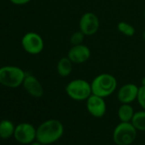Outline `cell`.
Instances as JSON below:
<instances>
[{
  "label": "cell",
  "mask_w": 145,
  "mask_h": 145,
  "mask_svg": "<svg viewBox=\"0 0 145 145\" xmlns=\"http://www.w3.org/2000/svg\"><path fill=\"white\" fill-rule=\"evenodd\" d=\"M63 134V125L56 120H49L39 125L36 138L42 144H50L57 141Z\"/></svg>",
  "instance_id": "6da1fadb"
},
{
  "label": "cell",
  "mask_w": 145,
  "mask_h": 145,
  "mask_svg": "<svg viewBox=\"0 0 145 145\" xmlns=\"http://www.w3.org/2000/svg\"><path fill=\"white\" fill-rule=\"evenodd\" d=\"M92 94L106 97L113 94L117 88V80L110 74H101L91 83Z\"/></svg>",
  "instance_id": "7a4b0ae2"
},
{
  "label": "cell",
  "mask_w": 145,
  "mask_h": 145,
  "mask_svg": "<svg viewBox=\"0 0 145 145\" xmlns=\"http://www.w3.org/2000/svg\"><path fill=\"white\" fill-rule=\"evenodd\" d=\"M26 74L24 71L15 66L0 67V84L10 88H16L23 84Z\"/></svg>",
  "instance_id": "3957f363"
},
{
  "label": "cell",
  "mask_w": 145,
  "mask_h": 145,
  "mask_svg": "<svg viewBox=\"0 0 145 145\" xmlns=\"http://www.w3.org/2000/svg\"><path fill=\"white\" fill-rule=\"evenodd\" d=\"M66 92L70 98L76 101L87 100V98L92 94L91 84L81 79L70 81L66 86Z\"/></svg>",
  "instance_id": "277c9868"
},
{
  "label": "cell",
  "mask_w": 145,
  "mask_h": 145,
  "mask_svg": "<svg viewBox=\"0 0 145 145\" xmlns=\"http://www.w3.org/2000/svg\"><path fill=\"white\" fill-rule=\"evenodd\" d=\"M137 137V129L129 122H121L114 131V141L118 145H129Z\"/></svg>",
  "instance_id": "5b68a950"
},
{
  "label": "cell",
  "mask_w": 145,
  "mask_h": 145,
  "mask_svg": "<svg viewBox=\"0 0 145 145\" xmlns=\"http://www.w3.org/2000/svg\"><path fill=\"white\" fill-rule=\"evenodd\" d=\"M22 45L27 53L37 55L44 49V40L39 34L30 32L23 36L22 39Z\"/></svg>",
  "instance_id": "8992f818"
},
{
  "label": "cell",
  "mask_w": 145,
  "mask_h": 145,
  "mask_svg": "<svg viewBox=\"0 0 145 145\" xmlns=\"http://www.w3.org/2000/svg\"><path fill=\"white\" fill-rule=\"evenodd\" d=\"M99 19L92 12L85 13L80 20V30L87 36L95 34L99 28Z\"/></svg>",
  "instance_id": "52a82bcc"
},
{
  "label": "cell",
  "mask_w": 145,
  "mask_h": 145,
  "mask_svg": "<svg viewBox=\"0 0 145 145\" xmlns=\"http://www.w3.org/2000/svg\"><path fill=\"white\" fill-rule=\"evenodd\" d=\"M37 131L33 125L28 123H22L15 128L14 137L21 143L27 144L32 142L36 137Z\"/></svg>",
  "instance_id": "ba28073f"
},
{
  "label": "cell",
  "mask_w": 145,
  "mask_h": 145,
  "mask_svg": "<svg viewBox=\"0 0 145 145\" xmlns=\"http://www.w3.org/2000/svg\"><path fill=\"white\" fill-rule=\"evenodd\" d=\"M67 57L72 63L80 64L88 61L91 57V50L88 46L81 44L78 45H72L69 50Z\"/></svg>",
  "instance_id": "9c48e42d"
},
{
  "label": "cell",
  "mask_w": 145,
  "mask_h": 145,
  "mask_svg": "<svg viewBox=\"0 0 145 145\" xmlns=\"http://www.w3.org/2000/svg\"><path fill=\"white\" fill-rule=\"evenodd\" d=\"M86 108L89 113L97 118L103 116L106 112V103L103 100V97L94 94H91L87 98Z\"/></svg>",
  "instance_id": "30bf717a"
},
{
  "label": "cell",
  "mask_w": 145,
  "mask_h": 145,
  "mask_svg": "<svg viewBox=\"0 0 145 145\" xmlns=\"http://www.w3.org/2000/svg\"><path fill=\"white\" fill-rule=\"evenodd\" d=\"M139 87L135 84H125L118 91V99L122 103H131L137 98Z\"/></svg>",
  "instance_id": "8fae6325"
},
{
  "label": "cell",
  "mask_w": 145,
  "mask_h": 145,
  "mask_svg": "<svg viewBox=\"0 0 145 145\" xmlns=\"http://www.w3.org/2000/svg\"><path fill=\"white\" fill-rule=\"evenodd\" d=\"M22 85L25 90L33 97H41L44 94L42 85L33 75H26Z\"/></svg>",
  "instance_id": "7c38bea8"
},
{
  "label": "cell",
  "mask_w": 145,
  "mask_h": 145,
  "mask_svg": "<svg viewBox=\"0 0 145 145\" xmlns=\"http://www.w3.org/2000/svg\"><path fill=\"white\" fill-rule=\"evenodd\" d=\"M57 72L61 77H67L72 70V62L68 57H62L59 60L56 66Z\"/></svg>",
  "instance_id": "4fadbf2b"
},
{
  "label": "cell",
  "mask_w": 145,
  "mask_h": 145,
  "mask_svg": "<svg viewBox=\"0 0 145 145\" xmlns=\"http://www.w3.org/2000/svg\"><path fill=\"white\" fill-rule=\"evenodd\" d=\"M15 126L13 123L8 120H4L0 122V137L3 139L10 138L15 132Z\"/></svg>",
  "instance_id": "5bb4252c"
},
{
  "label": "cell",
  "mask_w": 145,
  "mask_h": 145,
  "mask_svg": "<svg viewBox=\"0 0 145 145\" xmlns=\"http://www.w3.org/2000/svg\"><path fill=\"white\" fill-rule=\"evenodd\" d=\"M118 115L122 122H129L132 120L134 115L132 107H131L129 103H123L118 110Z\"/></svg>",
  "instance_id": "9a60e30c"
},
{
  "label": "cell",
  "mask_w": 145,
  "mask_h": 145,
  "mask_svg": "<svg viewBox=\"0 0 145 145\" xmlns=\"http://www.w3.org/2000/svg\"><path fill=\"white\" fill-rule=\"evenodd\" d=\"M131 124L137 130L145 131V111L135 113L131 120Z\"/></svg>",
  "instance_id": "2e32d148"
},
{
  "label": "cell",
  "mask_w": 145,
  "mask_h": 145,
  "mask_svg": "<svg viewBox=\"0 0 145 145\" xmlns=\"http://www.w3.org/2000/svg\"><path fill=\"white\" fill-rule=\"evenodd\" d=\"M118 30L127 37H132L135 34V28L131 24L125 22H120L117 25Z\"/></svg>",
  "instance_id": "e0dca14e"
},
{
  "label": "cell",
  "mask_w": 145,
  "mask_h": 145,
  "mask_svg": "<svg viewBox=\"0 0 145 145\" xmlns=\"http://www.w3.org/2000/svg\"><path fill=\"white\" fill-rule=\"evenodd\" d=\"M85 38V34L80 30L78 32L74 33L71 37H70V42L72 45H78V44H81L83 40Z\"/></svg>",
  "instance_id": "ac0fdd59"
},
{
  "label": "cell",
  "mask_w": 145,
  "mask_h": 145,
  "mask_svg": "<svg viewBox=\"0 0 145 145\" xmlns=\"http://www.w3.org/2000/svg\"><path fill=\"white\" fill-rule=\"evenodd\" d=\"M137 99L141 107L145 110V86H142L141 87H139Z\"/></svg>",
  "instance_id": "d6986e66"
},
{
  "label": "cell",
  "mask_w": 145,
  "mask_h": 145,
  "mask_svg": "<svg viewBox=\"0 0 145 145\" xmlns=\"http://www.w3.org/2000/svg\"><path fill=\"white\" fill-rule=\"evenodd\" d=\"M10 1L16 5H23L29 3L31 0H10Z\"/></svg>",
  "instance_id": "ffe728a7"
},
{
  "label": "cell",
  "mask_w": 145,
  "mask_h": 145,
  "mask_svg": "<svg viewBox=\"0 0 145 145\" xmlns=\"http://www.w3.org/2000/svg\"><path fill=\"white\" fill-rule=\"evenodd\" d=\"M142 86H145V77L142 80Z\"/></svg>",
  "instance_id": "44dd1931"
},
{
  "label": "cell",
  "mask_w": 145,
  "mask_h": 145,
  "mask_svg": "<svg viewBox=\"0 0 145 145\" xmlns=\"http://www.w3.org/2000/svg\"><path fill=\"white\" fill-rule=\"evenodd\" d=\"M31 145H42V143H40V142H33V143H32Z\"/></svg>",
  "instance_id": "7402d4cb"
},
{
  "label": "cell",
  "mask_w": 145,
  "mask_h": 145,
  "mask_svg": "<svg viewBox=\"0 0 145 145\" xmlns=\"http://www.w3.org/2000/svg\"><path fill=\"white\" fill-rule=\"evenodd\" d=\"M142 38H143V39L145 40V30H144V32H143V33H142Z\"/></svg>",
  "instance_id": "603a6c76"
},
{
  "label": "cell",
  "mask_w": 145,
  "mask_h": 145,
  "mask_svg": "<svg viewBox=\"0 0 145 145\" xmlns=\"http://www.w3.org/2000/svg\"><path fill=\"white\" fill-rule=\"evenodd\" d=\"M144 19H145V10H144Z\"/></svg>",
  "instance_id": "cb8c5ba5"
}]
</instances>
